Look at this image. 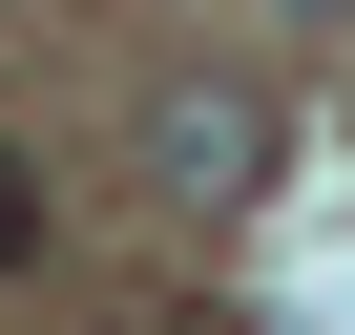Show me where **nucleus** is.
<instances>
[{
  "label": "nucleus",
  "mask_w": 355,
  "mask_h": 335,
  "mask_svg": "<svg viewBox=\"0 0 355 335\" xmlns=\"http://www.w3.org/2000/svg\"><path fill=\"white\" fill-rule=\"evenodd\" d=\"M146 335H230V314H146Z\"/></svg>",
  "instance_id": "obj_3"
},
{
  "label": "nucleus",
  "mask_w": 355,
  "mask_h": 335,
  "mask_svg": "<svg viewBox=\"0 0 355 335\" xmlns=\"http://www.w3.org/2000/svg\"><path fill=\"white\" fill-rule=\"evenodd\" d=\"M313 22H355V0H313Z\"/></svg>",
  "instance_id": "obj_4"
},
{
  "label": "nucleus",
  "mask_w": 355,
  "mask_h": 335,
  "mask_svg": "<svg viewBox=\"0 0 355 335\" xmlns=\"http://www.w3.org/2000/svg\"><path fill=\"white\" fill-rule=\"evenodd\" d=\"M146 189L167 210H251L272 189V105L251 84H146Z\"/></svg>",
  "instance_id": "obj_1"
},
{
  "label": "nucleus",
  "mask_w": 355,
  "mask_h": 335,
  "mask_svg": "<svg viewBox=\"0 0 355 335\" xmlns=\"http://www.w3.org/2000/svg\"><path fill=\"white\" fill-rule=\"evenodd\" d=\"M21 252H42V168L0 147V272H21Z\"/></svg>",
  "instance_id": "obj_2"
}]
</instances>
